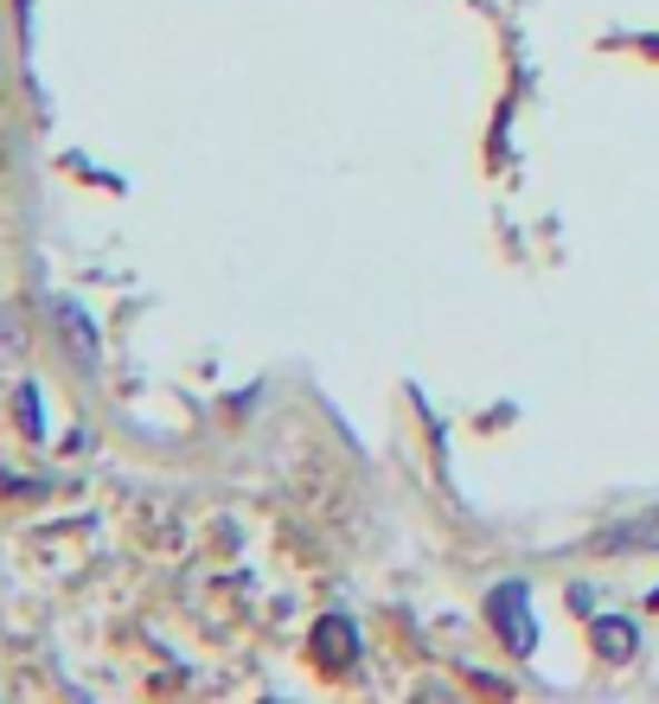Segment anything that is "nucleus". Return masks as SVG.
<instances>
[{"mask_svg": "<svg viewBox=\"0 0 659 704\" xmlns=\"http://www.w3.org/2000/svg\"><path fill=\"white\" fill-rule=\"evenodd\" d=\"M525 583H500L493 589V602H486V615H493V627H500V641L506 647H532V608H525Z\"/></svg>", "mask_w": 659, "mask_h": 704, "instance_id": "1", "label": "nucleus"}, {"mask_svg": "<svg viewBox=\"0 0 659 704\" xmlns=\"http://www.w3.org/2000/svg\"><path fill=\"white\" fill-rule=\"evenodd\" d=\"M596 647H602V660H635L640 634L621 622V615H602V622H596Z\"/></svg>", "mask_w": 659, "mask_h": 704, "instance_id": "2", "label": "nucleus"}, {"mask_svg": "<svg viewBox=\"0 0 659 704\" xmlns=\"http://www.w3.org/2000/svg\"><path fill=\"white\" fill-rule=\"evenodd\" d=\"M314 647L327 653L333 666H346V660L358 653V634H353L346 622H321V627H314Z\"/></svg>", "mask_w": 659, "mask_h": 704, "instance_id": "3", "label": "nucleus"}, {"mask_svg": "<svg viewBox=\"0 0 659 704\" xmlns=\"http://www.w3.org/2000/svg\"><path fill=\"white\" fill-rule=\"evenodd\" d=\"M609 545H653L659 551V513H647V519H635V525H621Z\"/></svg>", "mask_w": 659, "mask_h": 704, "instance_id": "4", "label": "nucleus"}, {"mask_svg": "<svg viewBox=\"0 0 659 704\" xmlns=\"http://www.w3.org/2000/svg\"><path fill=\"white\" fill-rule=\"evenodd\" d=\"M653 608H659V596H653Z\"/></svg>", "mask_w": 659, "mask_h": 704, "instance_id": "5", "label": "nucleus"}]
</instances>
